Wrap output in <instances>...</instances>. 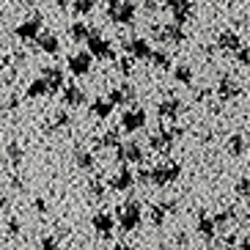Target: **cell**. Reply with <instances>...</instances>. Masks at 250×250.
<instances>
[{
    "mask_svg": "<svg viewBox=\"0 0 250 250\" xmlns=\"http://www.w3.org/2000/svg\"><path fill=\"white\" fill-rule=\"evenodd\" d=\"M126 50H129L132 58H151V55H154L151 47H148V42H143V39H132V42L126 44Z\"/></svg>",
    "mask_w": 250,
    "mask_h": 250,
    "instance_id": "52a82bcc",
    "label": "cell"
},
{
    "mask_svg": "<svg viewBox=\"0 0 250 250\" xmlns=\"http://www.w3.org/2000/svg\"><path fill=\"white\" fill-rule=\"evenodd\" d=\"M88 47H91V55H96V58H113L110 44H107L99 33H91L88 36Z\"/></svg>",
    "mask_w": 250,
    "mask_h": 250,
    "instance_id": "277c9868",
    "label": "cell"
},
{
    "mask_svg": "<svg viewBox=\"0 0 250 250\" xmlns=\"http://www.w3.org/2000/svg\"><path fill=\"white\" fill-rule=\"evenodd\" d=\"M135 17V6L132 3H118V6L110 8V20L113 22H129Z\"/></svg>",
    "mask_w": 250,
    "mask_h": 250,
    "instance_id": "8992f818",
    "label": "cell"
},
{
    "mask_svg": "<svg viewBox=\"0 0 250 250\" xmlns=\"http://www.w3.org/2000/svg\"><path fill=\"white\" fill-rule=\"evenodd\" d=\"M170 143V135L168 132H162V135H154V140H151V146L154 148H165Z\"/></svg>",
    "mask_w": 250,
    "mask_h": 250,
    "instance_id": "484cf974",
    "label": "cell"
},
{
    "mask_svg": "<svg viewBox=\"0 0 250 250\" xmlns=\"http://www.w3.org/2000/svg\"><path fill=\"white\" fill-rule=\"evenodd\" d=\"M168 11L176 17L179 22H182L184 17L190 14V0H170V3H168Z\"/></svg>",
    "mask_w": 250,
    "mask_h": 250,
    "instance_id": "30bf717a",
    "label": "cell"
},
{
    "mask_svg": "<svg viewBox=\"0 0 250 250\" xmlns=\"http://www.w3.org/2000/svg\"><path fill=\"white\" fill-rule=\"evenodd\" d=\"M220 47H223V50H239V39H236V33H223V36H220Z\"/></svg>",
    "mask_w": 250,
    "mask_h": 250,
    "instance_id": "d6986e66",
    "label": "cell"
},
{
    "mask_svg": "<svg viewBox=\"0 0 250 250\" xmlns=\"http://www.w3.org/2000/svg\"><path fill=\"white\" fill-rule=\"evenodd\" d=\"M91 110H94V116H96V118H104L107 113L113 110V99H96Z\"/></svg>",
    "mask_w": 250,
    "mask_h": 250,
    "instance_id": "9a60e30c",
    "label": "cell"
},
{
    "mask_svg": "<svg viewBox=\"0 0 250 250\" xmlns=\"http://www.w3.org/2000/svg\"><path fill=\"white\" fill-rule=\"evenodd\" d=\"M143 124H146V113L143 110H126L124 116H121V126H124L126 132H135V129H140Z\"/></svg>",
    "mask_w": 250,
    "mask_h": 250,
    "instance_id": "5b68a950",
    "label": "cell"
},
{
    "mask_svg": "<svg viewBox=\"0 0 250 250\" xmlns=\"http://www.w3.org/2000/svg\"><path fill=\"white\" fill-rule=\"evenodd\" d=\"M198 231H201V234H206V236H212V234H214V223L209 220V217H201V223H198Z\"/></svg>",
    "mask_w": 250,
    "mask_h": 250,
    "instance_id": "d4e9b609",
    "label": "cell"
},
{
    "mask_svg": "<svg viewBox=\"0 0 250 250\" xmlns=\"http://www.w3.org/2000/svg\"><path fill=\"white\" fill-rule=\"evenodd\" d=\"M91 69V52H74L72 58H69V72L72 74H85Z\"/></svg>",
    "mask_w": 250,
    "mask_h": 250,
    "instance_id": "3957f363",
    "label": "cell"
},
{
    "mask_svg": "<svg viewBox=\"0 0 250 250\" xmlns=\"http://www.w3.org/2000/svg\"><path fill=\"white\" fill-rule=\"evenodd\" d=\"M242 148H245V143H242V138L236 135V138L231 140V151H234V154H242Z\"/></svg>",
    "mask_w": 250,
    "mask_h": 250,
    "instance_id": "83f0119b",
    "label": "cell"
},
{
    "mask_svg": "<svg viewBox=\"0 0 250 250\" xmlns=\"http://www.w3.org/2000/svg\"><path fill=\"white\" fill-rule=\"evenodd\" d=\"M39 28H42V20H28V22H22L20 28H17V36L20 39H33V36H39Z\"/></svg>",
    "mask_w": 250,
    "mask_h": 250,
    "instance_id": "9c48e42d",
    "label": "cell"
},
{
    "mask_svg": "<svg viewBox=\"0 0 250 250\" xmlns=\"http://www.w3.org/2000/svg\"><path fill=\"white\" fill-rule=\"evenodd\" d=\"M39 44H42V52H58L61 50V42H58V36H52V33H44V36L39 39Z\"/></svg>",
    "mask_w": 250,
    "mask_h": 250,
    "instance_id": "7c38bea8",
    "label": "cell"
},
{
    "mask_svg": "<svg viewBox=\"0 0 250 250\" xmlns=\"http://www.w3.org/2000/svg\"><path fill=\"white\" fill-rule=\"evenodd\" d=\"M91 8H94V3H91V0H74V11H80V14H88Z\"/></svg>",
    "mask_w": 250,
    "mask_h": 250,
    "instance_id": "4316f807",
    "label": "cell"
},
{
    "mask_svg": "<svg viewBox=\"0 0 250 250\" xmlns=\"http://www.w3.org/2000/svg\"><path fill=\"white\" fill-rule=\"evenodd\" d=\"M138 223H140V206L135 201H129L126 206L118 209V226L124 228V231H132Z\"/></svg>",
    "mask_w": 250,
    "mask_h": 250,
    "instance_id": "6da1fadb",
    "label": "cell"
},
{
    "mask_svg": "<svg viewBox=\"0 0 250 250\" xmlns=\"http://www.w3.org/2000/svg\"><path fill=\"white\" fill-rule=\"evenodd\" d=\"M42 77L50 83V88H58V85H61V69H44Z\"/></svg>",
    "mask_w": 250,
    "mask_h": 250,
    "instance_id": "ffe728a7",
    "label": "cell"
},
{
    "mask_svg": "<svg viewBox=\"0 0 250 250\" xmlns=\"http://www.w3.org/2000/svg\"><path fill=\"white\" fill-rule=\"evenodd\" d=\"M236 190H239V192H242V195H245V192H248V179H242V184H239Z\"/></svg>",
    "mask_w": 250,
    "mask_h": 250,
    "instance_id": "f546056e",
    "label": "cell"
},
{
    "mask_svg": "<svg viewBox=\"0 0 250 250\" xmlns=\"http://www.w3.org/2000/svg\"><path fill=\"white\" fill-rule=\"evenodd\" d=\"M47 91H50V83L42 77V80H36V83L28 88V94H30V96H42V94H47Z\"/></svg>",
    "mask_w": 250,
    "mask_h": 250,
    "instance_id": "44dd1931",
    "label": "cell"
},
{
    "mask_svg": "<svg viewBox=\"0 0 250 250\" xmlns=\"http://www.w3.org/2000/svg\"><path fill=\"white\" fill-rule=\"evenodd\" d=\"M113 250H126V248H124V245H116V248H113Z\"/></svg>",
    "mask_w": 250,
    "mask_h": 250,
    "instance_id": "d6a6232c",
    "label": "cell"
},
{
    "mask_svg": "<svg viewBox=\"0 0 250 250\" xmlns=\"http://www.w3.org/2000/svg\"><path fill=\"white\" fill-rule=\"evenodd\" d=\"M94 228H99V234H110L113 217H110V214H96V217H94Z\"/></svg>",
    "mask_w": 250,
    "mask_h": 250,
    "instance_id": "2e32d148",
    "label": "cell"
},
{
    "mask_svg": "<svg viewBox=\"0 0 250 250\" xmlns=\"http://www.w3.org/2000/svg\"><path fill=\"white\" fill-rule=\"evenodd\" d=\"M83 88H77V85H69L66 88V94H63V102L66 104H83Z\"/></svg>",
    "mask_w": 250,
    "mask_h": 250,
    "instance_id": "5bb4252c",
    "label": "cell"
},
{
    "mask_svg": "<svg viewBox=\"0 0 250 250\" xmlns=\"http://www.w3.org/2000/svg\"><path fill=\"white\" fill-rule=\"evenodd\" d=\"M179 110V99H168V102H160V116L173 118V113Z\"/></svg>",
    "mask_w": 250,
    "mask_h": 250,
    "instance_id": "e0dca14e",
    "label": "cell"
},
{
    "mask_svg": "<svg viewBox=\"0 0 250 250\" xmlns=\"http://www.w3.org/2000/svg\"><path fill=\"white\" fill-rule=\"evenodd\" d=\"M217 91H220L223 99H231V96H236V85H234L231 80H223V83H220V88H217Z\"/></svg>",
    "mask_w": 250,
    "mask_h": 250,
    "instance_id": "7402d4cb",
    "label": "cell"
},
{
    "mask_svg": "<svg viewBox=\"0 0 250 250\" xmlns=\"http://www.w3.org/2000/svg\"><path fill=\"white\" fill-rule=\"evenodd\" d=\"M176 80L179 83H192V69L190 66H179L176 69Z\"/></svg>",
    "mask_w": 250,
    "mask_h": 250,
    "instance_id": "cb8c5ba5",
    "label": "cell"
},
{
    "mask_svg": "<svg viewBox=\"0 0 250 250\" xmlns=\"http://www.w3.org/2000/svg\"><path fill=\"white\" fill-rule=\"evenodd\" d=\"M242 250H250V236H248V239L242 242Z\"/></svg>",
    "mask_w": 250,
    "mask_h": 250,
    "instance_id": "1f68e13d",
    "label": "cell"
},
{
    "mask_svg": "<svg viewBox=\"0 0 250 250\" xmlns=\"http://www.w3.org/2000/svg\"><path fill=\"white\" fill-rule=\"evenodd\" d=\"M113 190H126V187H132V173L129 170H121V173H116L110 182Z\"/></svg>",
    "mask_w": 250,
    "mask_h": 250,
    "instance_id": "8fae6325",
    "label": "cell"
},
{
    "mask_svg": "<svg viewBox=\"0 0 250 250\" xmlns=\"http://www.w3.org/2000/svg\"><path fill=\"white\" fill-rule=\"evenodd\" d=\"M69 36L72 39H85V36H91V33H88V28H85L83 22H74L72 30H69Z\"/></svg>",
    "mask_w": 250,
    "mask_h": 250,
    "instance_id": "603a6c76",
    "label": "cell"
},
{
    "mask_svg": "<svg viewBox=\"0 0 250 250\" xmlns=\"http://www.w3.org/2000/svg\"><path fill=\"white\" fill-rule=\"evenodd\" d=\"M157 36L162 42H179L182 39V30H179V25H165L162 30H157Z\"/></svg>",
    "mask_w": 250,
    "mask_h": 250,
    "instance_id": "4fadbf2b",
    "label": "cell"
},
{
    "mask_svg": "<svg viewBox=\"0 0 250 250\" xmlns=\"http://www.w3.org/2000/svg\"><path fill=\"white\" fill-rule=\"evenodd\" d=\"M239 58H242V63H250V52H242Z\"/></svg>",
    "mask_w": 250,
    "mask_h": 250,
    "instance_id": "4dcf8cb0",
    "label": "cell"
},
{
    "mask_svg": "<svg viewBox=\"0 0 250 250\" xmlns=\"http://www.w3.org/2000/svg\"><path fill=\"white\" fill-rule=\"evenodd\" d=\"M77 165L80 168H91V154H77Z\"/></svg>",
    "mask_w": 250,
    "mask_h": 250,
    "instance_id": "f1b7e54d",
    "label": "cell"
},
{
    "mask_svg": "<svg viewBox=\"0 0 250 250\" xmlns=\"http://www.w3.org/2000/svg\"><path fill=\"white\" fill-rule=\"evenodd\" d=\"M118 157L126 162H138L140 160V146L135 143V140H129V143H124V146H118Z\"/></svg>",
    "mask_w": 250,
    "mask_h": 250,
    "instance_id": "ba28073f",
    "label": "cell"
},
{
    "mask_svg": "<svg viewBox=\"0 0 250 250\" xmlns=\"http://www.w3.org/2000/svg\"><path fill=\"white\" fill-rule=\"evenodd\" d=\"M132 85H124V88H116V91H113V96H110V99H113V102H129V99H132Z\"/></svg>",
    "mask_w": 250,
    "mask_h": 250,
    "instance_id": "ac0fdd59",
    "label": "cell"
},
{
    "mask_svg": "<svg viewBox=\"0 0 250 250\" xmlns=\"http://www.w3.org/2000/svg\"><path fill=\"white\" fill-rule=\"evenodd\" d=\"M176 176H179V165H173V162H162V165H157V168L151 170L154 184H168V182H173Z\"/></svg>",
    "mask_w": 250,
    "mask_h": 250,
    "instance_id": "7a4b0ae2",
    "label": "cell"
}]
</instances>
